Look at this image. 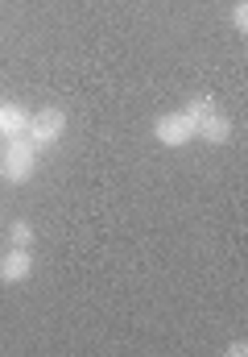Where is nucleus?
<instances>
[{
  "instance_id": "10",
  "label": "nucleus",
  "mask_w": 248,
  "mask_h": 357,
  "mask_svg": "<svg viewBox=\"0 0 248 357\" xmlns=\"http://www.w3.org/2000/svg\"><path fill=\"white\" fill-rule=\"evenodd\" d=\"M228 354H232V357H245L248 345H245V341H232V345H228Z\"/></svg>"
},
{
  "instance_id": "7",
  "label": "nucleus",
  "mask_w": 248,
  "mask_h": 357,
  "mask_svg": "<svg viewBox=\"0 0 248 357\" xmlns=\"http://www.w3.org/2000/svg\"><path fill=\"white\" fill-rule=\"evenodd\" d=\"M182 112H186V116H190V125L199 129V125H203V121H207L211 112H220V104H215V96H190Z\"/></svg>"
},
{
  "instance_id": "4",
  "label": "nucleus",
  "mask_w": 248,
  "mask_h": 357,
  "mask_svg": "<svg viewBox=\"0 0 248 357\" xmlns=\"http://www.w3.org/2000/svg\"><path fill=\"white\" fill-rule=\"evenodd\" d=\"M33 274V250H17L8 245L0 258V282H25Z\"/></svg>"
},
{
  "instance_id": "2",
  "label": "nucleus",
  "mask_w": 248,
  "mask_h": 357,
  "mask_svg": "<svg viewBox=\"0 0 248 357\" xmlns=\"http://www.w3.org/2000/svg\"><path fill=\"white\" fill-rule=\"evenodd\" d=\"M63 133H67V112H63V108H42V112H33V116H29V137H33V146H38V150L58 146V142H63Z\"/></svg>"
},
{
  "instance_id": "5",
  "label": "nucleus",
  "mask_w": 248,
  "mask_h": 357,
  "mask_svg": "<svg viewBox=\"0 0 248 357\" xmlns=\"http://www.w3.org/2000/svg\"><path fill=\"white\" fill-rule=\"evenodd\" d=\"M195 137H203L207 146H228L232 142V116H224V112H211L199 129H195Z\"/></svg>"
},
{
  "instance_id": "3",
  "label": "nucleus",
  "mask_w": 248,
  "mask_h": 357,
  "mask_svg": "<svg viewBox=\"0 0 248 357\" xmlns=\"http://www.w3.org/2000/svg\"><path fill=\"white\" fill-rule=\"evenodd\" d=\"M154 137L170 146V150H178V146H186V142H195V125H190V116L186 112H165L154 121Z\"/></svg>"
},
{
  "instance_id": "9",
  "label": "nucleus",
  "mask_w": 248,
  "mask_h": 357,
  "mask_svg": "<svg viewBox=\"0 0 248 357\" xmlns=\"http://www.w3.org/2000/svg\"><path fill=\"white\" fill-rule=\"evenodd\" d=\"M232 29H236V33H248V0H240V4L232 8Z\"/></svg>"
},
{
  "instance_id": "1",
  "label": "nucleus",
  "mask_w": 248,
  "mask_h": 357,
  "mask_svg": "<svg viewBox=\"0 0 248 357\" xmlns=\"http://www.w3.org/2000/svg\"><path fill=\"white\" fill-rule=\"evenodd\" d=\"M38 146L29 133H17V137H4V150H0V175L8 187H21L38 175Z\"/></svg>"
},
{
  "instance_id": "8",
  "label": "nucleus",
  "mask_w": 248,
  "mask_h": 357,
  "mask_svg": "<svg viewBox=\"0 0 248 357\" xmlns=\"http://www.w3.org/2000/svg\"><path fill=\"white\" fill-rule=\"evenodd\" d=\"M8 245L33 250V225H29V220H13V225H8Z\"/></svg>"
},
{
  "instance_id": "6",
  "label": "nucleus",
  "mask_w": 248,
  "mask_h": 357,
  "mask_svg": "<svg viewBox=\"0 0 248 357\" xmlns=\"http://www.w3.org/2000/svg\"><path fill=\"white\" fill-rule=\"evenodd\" d=\"M29 133V112L21 104H0V137H17Z\"/></svg>"
},
{
  "instance_id": "11",
  "label": "nucleus",
  "mask_w": 248,
  "mask_h": 357,
  "mask_svg": "<svg viewBox=\"0 0 248 357\" xmlns=\"http://www.w3.org/2000/svg\"><path fill=\"white\" fill-rule=\"evenodd\" d=\"M0 150H4V137H0Z\"/></svg>"
}]
</instances>
